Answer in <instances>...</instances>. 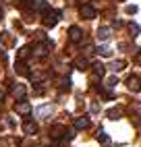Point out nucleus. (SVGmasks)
Instances as JSON below:
<instances>
[{"label": "nucleus", "mask_w": 141, "mask_h": 147, "mask_svg": "<svg viewBox=\"0 0 141 147\" xmlns=\"http://www.w3.org/2000/svg\"><path fill=\"white\" fill-rule=\"evenodd\" d=\"M54 48V42H50V40H46L44 44H39L35 50H33V58H37V60H42V58H46V54H48V50H52Z\"/></svg>", "instance_id": "1"}, {"label": "nucleus", "mask_w": 141, "mask_h": 147, "mask_svg": "<svg viewBox=\"0 0 141 147\" xmlns=\"http://www.w3.org/2000/svg\"><path fill=\"white\" fill-rule=\"evenodd\" d=\"M58 21H60V11H48L42 23H44V27H54Z\"/></svg>", "instance_id": "2"}, {"label": "nucleus", "mask_w": 141, "mask_h": 147, "mask_svg": "<svg viewBox=\"0 0 141 147\" xmlns=\"http://www.w3.org/2000/svg\"><path fill=\"white\" fill-rule=\"evenodd\" d=\"M79 15H81V19H87V21H92V19L98 17L96 8L92 4H81V8H79Z\"/></svg>", "instance_id": "3"}, {"label": "nucleus", "mask_w": 141, "mask_h": 147, "mask_svg": "<svg viewBox=\"0 0 141 147\" xmlns=\"http://www.w3.org/2000/svg\"><path fill=\"white\" fill-rule=\"evenodd\" d=\"M68 40L73 42V44H81V42H83V31H81L77 25H73V27L68 29Z\"/></svg>", "instance_id": "4"}, {"label": "nucleus", "mask_w": 141, "mask_h": 147, "mask_svg": "<svg viewBox=\"0 0 141 147\" xmlns=\"http://www.w3.org/2000/svg\"><path fill=\"white\" fill-rule=\"evenodd\" d=\"M15 112H17V114H23V116L31 114V104H29L27 100H21V102H17V104H15Z\"/></svg>", "instance_id": "5"}, {"label": "nucleus", "mask_w": 141, "mask_h": 147, "mask_svg": "<svg viewBox=\"0 0 141 147\" xmlns=\"http://www.w3.org/2000/svg\"><path fill=\"white\" fill-rule=\"evenodd\" d=\"M11 93L17 97V100H23L25 93H27V89H25V85H23V83H15V85L11 87Z\"/></svg>", "instance_id": "6"}, {"label": "nucleus", "mask_w": 141, "mask_h": 147, "mask_svg": "<svg viewBox=\"0 0 141 147\" xmlns=\"http://www.w3.org/2000/svg\"><path fill=\"white\" fill-rule=\"evenodd\" d=\"M52 112H54L52 106H39L37 110H35V116H37V118H50Z\"/></svg>", "instance_id": "7"}, {"label": "nucleus", "mask_w": 141, "mask_h": 147, "mask_svg": "<svg viewBox=\"0 0 141 147\" xmlns=\"http://www.w3.org/2000/svg\"><path fill=\"white\" fill-rule=\"evenodd\" d=\"M64 129H66L64 124H54L52 129H50V137H52V139H62Z\"/></svg>", "instance_id": "8"}, {"label": "nucleus", "mask_w": 141, "mask_h": 147, "mask_svg": "<svg viewBox=\"0 0 141 147\" xmlns=\"http://www.w3.org/2000/svg\"><path fill=\"white\" fill-rule=\"evenodd\" d=\"M98 37H100L102 42H108L110 37H112V29H110L108 25H102V27L98 29Z\"/></svg>", "instance_id": "9"}, {"label": "nucleus", "mask_w": 141, "mask_h": 147, "mask_svg": "<svg viewBox=\"0 0 141 147\" xmlns=\"http://www.w3.org/2000/svg\"><path fill=\"white\" fill-rule=\"evenodd\" d=\"M89 118L87 116H79V118H75V129L77 131H83V129H89Z\"/></svg>", "instance_id": "10"}, {"label": "nucleus", "mask_w": 141, "mask_h": 147, "mask_svg": "<svg viewBox=\"0 0 141 147\" xmlns=\"http://www.w3.org/2000/svg\"><path fill=\"white\" fill-rule=\"evenodd\" d=\"M29 6L33 11H48V2L46 0H29Z\"/></svg>", "instance_id": "11"}, {"label": "nucleus", "mask_w": 141, "mask_h": 147, "mask_svg": "<svg viewBox=\"0 0 141 147\" xmlns=\"http://www.w3.org/2000/svg\"><path fill=\"white\" fill-rule=\"evenodd\" d=\"M127 85H129V89H131V91H135V93H137V91H139V77H137V75H131V77H129V81H127Z\"/></svg>", "instance_id": "12"}, {"label": "nucleus", "mask_w": 141, "mask_h": 147, "mask_svg": "<svg viewBox=\"0 0 141 147\" xmlns=\"http://www.w3.org/2000/svg\"><path fill=\"white\" fill-rule=\"evenodd\" d=\"M15 71H17V75H23V77H29V68H27L25 60H19V62H17V66H15Z\"/></svg>", "instance_id": "13"}, {"label": "nucleus", "mask_w": 141, "mask_h": 147, "mask_svg": "<svg viewBox=\"0 0 141 147\" xmlns=\"http://www.w3.org/2000/svg\"><path fill=\"white\" fill-rule=\"evenodd\" d=\"M23 131H25L27 135H37V124L31 122V120H27V122L23 124Z\"/></svg>", "instance_id": "14"}, {"label": "nucleus", "mask_w": 141, "mask_h": 147, "mask_svg": "<svg viewBox=\"0 0 141 147\" xmlns=\"http://www.w3.org/2000/svg\"><path fill=\"white\" fill-rule=\"evenodd\" d=\"M120 116H123V108H112V110H108V118L110 120H118L120 118Z\"/></svg>", "instance_id": "15"}, {"label": "nucleus", "mask_w": 141, "mask_h": 147, "mask_svg": "<svg viewBox=\"0 0 141 147\" xmlns=\"http://www.w3.org/2000/svg\"><path fill=\"white\" fill-rule=\"evenodd\" d=\"M96 52L100 56H104V58H110V56H112V48H110V46H100V48H96Z\"/></svg>", "instance_id": "16"}, {"label": "nucleus", "mask_w": 141, "mask_h": 147, "mask_svg": "<svg viewBox=\"0 0 141 147\" xmlns=\"http://www.w3.org/2000/svg\"><path fill=\"white\" fill-rule=\"evenodd\" d=\"M75 66L79 68V71H87V68H89V60H87L85 56H83V58H77V60H75Z\"/></svg>", "instance_id": "17"}, {"label": "nucleus", "mask_w": 141, "mask_h": 147, "mask_svg": "<svg viewBox=\"0 0 141 147\" xmlns=\"http://www.w3.org/2000/svg\"><path fill=\"white\" fill-rule=\"evenodd\" d=\"M92 68H94V77H102V75L106 73V68H104V64H102V62L92 64Z\"/></svg>", "instance_id": "18"}, {"label": "nucleus", "mask_w": 141, "mask_h": 147, "mask_svg": "<svg viewBox=\"0 0 141 147\" xmlns=\"http://www.w3.org/2000/svg\"><path fill=\"white\" fill-rule=\"evenodd\" d=\"M125 68H127V62H125V60H116V62L112 64V71H114V73H120V71H125Z\"/></svg>", "instance_id": "19"}, {"label": "nucleus", "mask_w": 141, "mask_h": 147, "mask_svg": "<svg viewBox=\"0 0 141 147\" xmlns=\"http://www.w3.org/2000/svg\"><path fill=\"white\" fill-rule=\"evenodd\" d=\"M27 56H29V48H27V46L19 48V52H17V58H19V60H25Z\"/></svg>", "instance_id": "20"}, {"label": "nucleus", "mask_w": 141, "mask_h": 147, "mask_svg": "<svg viewBox=\"0 0 141 147\" xmlns=\"http://www.w3.org/2000/svg\"><path fill=\"white\" fill-rule=\"evenodd\" d=\"M96 139H98L100 143H102V145H108V143H110V137H108V135H106L104 131H100V133H98V137H96Z\"/></svg>", "instance_id": "21"}, {"label": "nucleus", "mask_w": 141, "mask_h": 147, "mask_svg": "<svg viewBox=\"0 0 141 147\" xmlns=\"http://www.w3.org/2000/svg\"><path fill=\"white\" fill-rule=\"evenodd\" d=\"M129 29H131V35H133V37H137V35H139V25H137V23H131V25H129Z\"/></svg>", "instance_id": "22"}, {"label": "nucleus", "mask_w": 141, "mask_h": 147, "mask_svg": "<svg viewBox=\"0 0 141 147\" xmlns=\"http://www.w3.org/2000/svg\"><path fill=\"white\" fill-rule=\"evenodd\" d=\"M62 137H64L66 141H70V139H75V131H73V129H64V135H62Z\"/></svg>", "instance_id": "23"}, {"label": "nucleus", "mask_w": 141, "mask_h": 147, "mask_svg": "<svg viewBox=\"0 0 141 147\" xmlns=\"http://www.w3.org/2000/svg\"><path fill=\"white\" fill-rule=\"evenodd\" d=\"M116 83H118L116 75H112V77H108V79H106V85H108V87H116Z\"/></svg>", "instance_id": "24"}, {"label": "nucleus", "mask_w": 141, "mask_h": 147, "mask_svg": "<svg viewBox=\"0 0 141 147\" xmlns=\"http://www.w3.org/2000/svg\"><path fill=\"white\" fill-rule=\"evenodd\" d=\"M137 11H139V8H137V6H135V4H129V6H127V8H125V13H127V15H135V13H137Z\"/></svg>", "instance_id": "25"}, {"label": "nucleus", "mask_w": 141, "mask_h": 147, "mask_svg": "<svg viewBox=\"0 0 141 147\" xmlns=\"http://www.w3.org/2000/svg\"><path fill=\"white\" fill-rule=\"evenodd\" d=\"M62 89H70V79H64L62 81Z\"/></svg>", "instance_id": "26"}, {"label": "nucleus", "mask_w": 141, "mask_h": 147, "mask_svg": "<svg viewBox=\"0 0 141 147\" xmlns=\"http://www.w3.org/2000/svg\"><path fill=\"white\" fill-rule=\"evenodd\" d=\"M35 35L39 37V40H44V42H46V31H35Z\"/></svg>", "instance_id": "27"}, {"label": "nucleus", "mask_w": 141, "mask_h": 147, "mask_svg": "<svg viewBox=\"0 0 141 147\" xmlns=\"http://www.w3.org/2000/svg\"><path fill=\"white\" fill-rule=\"evenodd\" d=\"M92 52H94V46L87 44V46H85V54H92Z\"/></svg>", "instance_id": "28"}, {"label": "nucleus", "mask_w": 141, "mask_h": 147, "mask_svg": "<svg viewBox=\"0 0 141 147\" xmlns=\"http://www.w3.org/2000/svg\"><path fill=\"white\" fill-rule=\"evenodd\" d=\"M2 97H4V91H2V89H0V102H2Z\"/></svg>", "instance_id": "29"}, {"label": "nucleus", "mask_w": 141, "mask_h": 147, "mask_svg": "<svg viewBox=\"0 0 141 147\" xmlns=\"http://www.w3.org/2000/svg\"><path fill=\"white\" fill-rule=\"evenodd\" d=\"M2 17H4V13H2V8H0V21H2Z\"/></svg>", "instance_id": "30"}, {"label": "nucleus", "mask_w": 141, "mask_h": 147, "mask_svg": "<svg viewBox=\"0 0 141 147\" xmlns=\"http://www.w3.org/2000/svg\"><path fill=\"white\" fill-rule=\"evenodd\" d=\"M0 106H2V102H0Z\"/></svg>", "instance_id": "31"}]
</instances>
